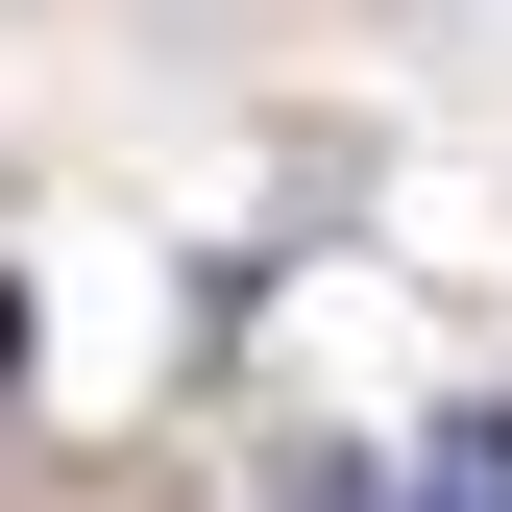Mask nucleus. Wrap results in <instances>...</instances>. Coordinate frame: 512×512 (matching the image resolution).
Segmentation results:
<instances>
[{"mask_svg":"<svg viewBox=\"0 0 512 512\" xmlns=\"http://www.w3.org/2000/svg\"><path fill=\"white\" fill-rule=\"evenodd\" d=\"M269 512H415V488L366 464V439H293V464H269Z\"/></svg>","mask_w":512,"mask_h":512,"instance_id":"2","label":"nucleus"},{"mask_svg":"<svg viewBox=\"0 0 512 512\" xmlns=\"http://www.w3.org/2000/svg\"><path fill=\"white\" fill-rule=\"evenodd\" d=\"M439 512H512V391H464V415H439V464H415Z\"/></svg>","mask_w":512,"mask_h":512,"instance_id":"1","label":"nucleus"}]
</instances>
